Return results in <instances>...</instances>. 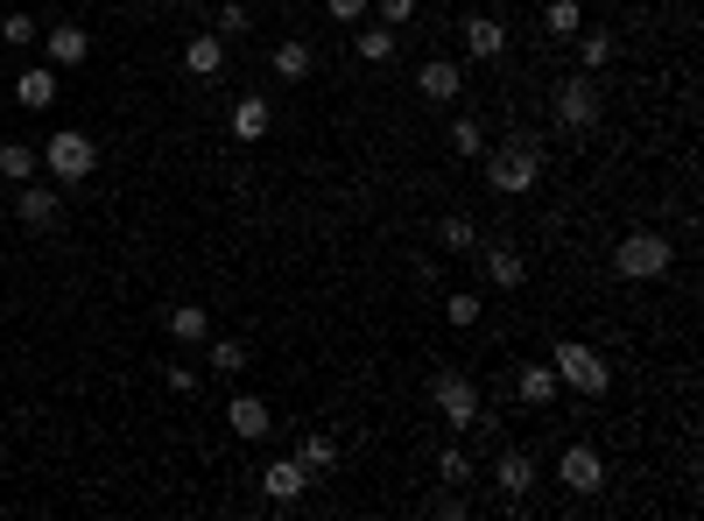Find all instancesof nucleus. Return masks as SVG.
I'll return each instance as SVG.
<instances>
[{
  "instance_id": "24",
  "label": "nucleus",
  "mask_w": 704,
  "mask_h": 521,
  "mask_svg": "<svg viewBox=\"0 0 704 521\" xmlns=\"http://www.w3.org/2000/svg\"><path fill=\"white\" fill-rule=\"evenodd\" d=\"M613 64V29H578V71H606Z\"/></svg>"
},
{
  "instance_id": "16",
  "label": "nucleus",
  "mask_w": 704,
  "mask_h": 521,
  "mask_svg": "<svg viewBox=\"0 0 704 521\" xmlns=\"http://www.w3.org/2000/svg\"><path fill=\"white\" fill-rule=\"evenodd\" d=\"M557 388H564V381H557V366H522V374H515V395H522V409H557Z\"/></svg>"
},
{
  "instance_id": "19",
  "label": "nucleus",
  "mask_w": 704,
  "mask_h": 521,
  "mask_svg": "<svg viewBox=\"0 0 704 521\" xmlns=\"http://www.w3.org/2000/svg\"><path fill=\"white\" fill-rule=\"evenodd\" d=\"M269 71H275L282 85H303V79H311V71H317V50L303 43V35H290V43L275 50V64H269Z\"/></svg>"
},
{
  "instance_id": "3",
  "label": "nucleus",
  "mask_w": 704,
  "mask_h": 521,
  "mask_svg": "<svg viewBox=\"0 0 704 521\" xmlns=\"http://www.w3.org/2000/svg\"><path fill=\"white\" fill-rule=\"evenodd\" d=\"M430 409L451 423V430H480V416H486V402H480V381L459 374V366H437L430 374Z\"/></svg>"
},
{
  "instance_id": "1",
  "label": "nucleus",
  "mask_w": 704,
  "mask_h": 521,
  "mask_svg": "<svg viewBox=\"0 0 704 521\" xmlns=\"http://www.w3.org/2000/svg\"><path fill=\"white\" fill-rule=\"evenodd\" d=\"M543 184V148L536 134H507L501 148H486V190H507V198H522V190Z\"/></svg>"
},
{
  "instance_id": "38",
  "label": "nucleus",
  "mask_w": 704,
  "mask_h": 521,
  "mask_svg": "<svg viewBox=\"0 0 704 521\" xmlns=\"http://www.w3.org/2000/svg\"><path fill=\"white\" fill-rule=\"evenodd\" d=\"M162 8H190V0H162Z\"/></svg>"
},
{
  "instance_id": "34",
  "label": "nucleus",
  "mask_w": 704,
  "mask_h": 521,
  "mask_svg": "<svg viewBox=\"0 0 704 521\" xmlns=\"http://www.w3.org/2000/svg\"><path fill=\"white\" fill-rule=\"evenodd\" d=\"M367 14H380L388 29H402L409 14H416V0H367Z\"/></svg>"
},
{
  "instance_id": "4",
  "label": "nucleus",
  "mask_w": 704,
  "mask_h": 521,
  "mask_svg": "<svg viewBox=\"0 0 704 521\" xmlns=\"http://www.w3.org/2000/svg\"><path fill=\"white\" fill-rule=\"evenodd\" d=\"M549 113H557L564 134H592L606 121V92L592 71H570V79H557V100H549Z\"/></svg>"
},
{
  "instance_id": "17",
  "label": "nucleus",
  "mask_w": 704,
  "mask_h": 521,
  "mask_svg": "<svg viewBox=\"0 0 704 521\" xmlns=\"http://www.w3.org/2000/svg\"><path fill=\"white\" fill-rule=\"evenodd\" d=\"M14 211H22V226H43V233H50V226H56V211H64V205H56V190H43V184H22V190H14Z\"/></svg>"
},
{
  "instance_id": "12",
  "label": "nucleus",
  "mask_w": 704,
  "mask_h": 521,
  "mask_svg": "<svg viewBox=\"0 0 704 521\" xmlns=\"http://www.w3.org/2000/svg\"><path fill=\"white\" fill-rule=\"evenodd\" d=\"M303 487H311V472H303L296 458H269V472H261V500H269V508H296Z\"/></svg>"
},
{
  "instance_id": "5",
  "label": "nucleus",
  "mask_w": 704,
  "mask_h": 521,
  "mask_svg": "<svg viewBox=\"0 0 704 521\" xmlns=\"http://www.w3.org/2000/svg\"><path fill=\"white\" fill-rule=\"evenodd\" d=\"M43 169L56 184H85L92 169H99V142H92L85 127H64V134H50L43 142Z\"/></svg>"
},
{
  "instance_id": "27",
  "label": "nucleus",
  "mask_w": 704,
  "mask_h": 521,
  "mask_svg": "<svg viewBox=\"0 0 704 521\" xmlns=\"http://www.w3.org/2000/svg\"><path fill=\"white\" fill-rule=\"evenodd\" d=\"M204 360H212L219 381H240V374H246V345H240V338H212V353H204Z\"/></svg>"
},
{
  "instance_id": "35",
  "label": "nucleus",
  "mask_w": 704,
  "mask_h": 521,
  "mask_svg": "<svg viewBox=\"0 0 704 521\" xmlns=\"http://www.w3.org/2000/svg\"><path fill=\"white\" fill-rule=\"evenodd\" d=\"M332 22H367V0H325Z\"/></svg>"
},
{
  "instance_id": "31",
  "label": "nucleus",
  "mask_w": 704,
  "mask_h": 521,
  "mask_svg": "<svg viewBox=\"0 0 704 521\" xmlns=\"http://www.w3.org/2000/svg\"><path fill=\"white\" fill-rule=\"evenodd\" d=\"M543 29H549V35H578V29H585V8H578V0H549Z\"/></svg>"
},
{
  "instance_id": "23",
  "label": "nucleus",
  "mask_w": 704,
  "mask_h": 521,
  "mask_svg": "<svg viewBox=\"0 0 704 521\" xmlns=\"http://www.w3.org/2000/svg\"><path fill=\"white\" fill-rule=\"evenodd\" d=\"M35 169H43V148H29V142H0V177H8V184H29Z\"/></svg>"
},
{
  "instance_id": "25",
  "label": "nucleus",
  "mask_w": 704,
  "mask_h": 521,
  "mask_svg": "<svg viewBox=\"0 0 704 521\" xmlns=\"http://www.w3.org/2000/svg\"><path fill=\"white\" fill-rule=\"evenodd\" d=\"M437 247H444V254H472V247H480V226L451 211V219H437Z\"/></svg>"
},
{
  "instance_id": "20",
  "label": "nucleus",
  "mask_w": 704,
  "mask_h": 521,
  "mask_svg": "<svg viewBox=\"0 0 704 521\" xmlns=\"http://www.w3.org/2000/svg\"><path fill=\"white\" fill-rule=\"evenodd\" d=\"M14 100H22L29 113L56 106V64H35V71H22V79H14Z\"/></svg>"
},
{
  "instance_id": "6",
  "label": "nucleus",
  "mask_w": 704,
  "mask_h": 521,
  "mask_svg": "<svg viewBox=\"0 0 704 521\" xmlns=\"http://www.w3.org/2000/svg\"><path fill=\"white\" fill-rule=\"evenodd\" d=\"M670 261H676V247L662 240V233H627L613 247V275L627 282H655V275H670Z\"/></svg>"
},
{
  "instance_id": "14",
  "label": "nucleus",
  "mask_w": 704,
  "mask_h": 521,
  "mask_svg": "<svg viewBox=\"0 0 704 521\" xmlns=\"http://www.w3.org/2000/svg\"><path fill=\"white\" fill-rule=\"evenodd\" d=\"M183 71H190V79H225V35L219 29L190 35V43H183Z\"/></svg>"
},
{
  "instance_id": "29",
  "label": "nucleus",
  "mask_w": 704,
  "mask_h": 521,
  "mask_svg": "<svg viewBox=\"0 0 704 521\" xmlns=\"http://www.w3.org/2000/svg\"><path fill=\"white\" fill-rule=\"evenodd\" d=\"M465 479H472V458L459 444H444V451H437V487H465Z\"/></svg>"
},
{
  "instance_id": "9",
  "label": "nucleus",
  "mask_w": 704,
  "mask_h": 521,
  "mask_svg": "<svg viewBox=\"0 0 704 521\" xmlns=\"http://www.w3.org/2000/svg\"><path fill=\"white\" fill-rule=\"evenodd\" d=\"M472 254H480V268H486V282H493V289H522V282H528L522 247H507V240H480Z\"/></svg>"
},
{
  "instance_id": "28",
  "label": "nucleus",
  "mask_w": 704,
  "mask_h": 521,
  "mask_svg": "<svg viewBox=\"0 0 704 521\" xmlns=\"http://www.w3.org/2000/svg\"><path fill=\"white\" fill-rule=\"evenodd\" d=\"M451 148H459V156H486V121L480 113H459V121H451Z\"/></svg>"
},
{
  "instance_id": "10",
  "label": "nucleus",
  "mask_w": 704,
  "mask_h": 521,
  "mask_svg": "<svg viewBox=\"0 0 704 521\" xmlns=\"http://www.w3.org/2000/svg\"><path fill=\"white\" fill-rule=\"evenodd\" d=\"M43 56H50L56 71L85 64V56H92V29H85V22H50V29H43Z\"/></svg>"
},
{
  "instance_id": "22",
  "label": "nucleus",
  "mask_w": 704,
  "mask_h": 521,
  "mask_svg": "<svg viewBox=\"0 0 704 521\" xmlns=\"http://www.w3.org/2000/svg\"><path fill=\"white\" fill-rule=\"evenodd\" d=\"M296 466L311 472V479H325V472L338 466V444H332L325 430H303V444H296Z\"/></svg>"
},
{
  "instance_id": "15",
  "label": "nucleus",
  "mask_w": 704,
  "mask_h": 521,
  "mask_svg": "<svg viewBox=\"0 0 704 521\" xmlns=\"http://www.w3.org/2000/svg\"><path fill=\"white\" fill-rule=\"evenodd\" d=\"M225 423H233V437H246V444H261L275 430V416H269L261 395H233V402H225Z\"/></svg>"
},
{
  "instance_id": "36",
  "label": "nucleus",
  "mask_w": 704,
  "mask_h": 521,
  "mask_svg": "<svg viewBox=\"0 0 704 521\" xmlns=\"http://www.w3.org/2000/svg\"><path fill=\"white\" fill-rule=\"evenodd\" d=\"M162 381H169L177 395H190V388H198V366H162Z\"/></svg>"
},
{
  "instance_id": "7",
  "label": "nucleus",
  "mask_w": 704,
  "mask_h": 521,
  "mask_svg": "<svg viewBox=\"0 0 704 521\" xmlns=\"http://www.w3.org/2000/svg\"><path fill=\"white\" fill-rule=\"evenodd\" d=\"M557 479L578 500H599L606 493V458L592 451V444H564V451H557Z\"/></svg>"
},
{
  "instance_id": "13",
  "label": "nucleus",
  "mask_w": 704,
  "mask_h": 521,
  "mask_svg": "<svg viewBox=\"0 0 704 521\" xmlns=\"http://www.w3.org/2000/svg\"><path fill=\"white\" fill-rule=\"evenodd\" d=\"M416 92H423L430 106H451V100H459V92H465V71L451 64V56H430V64L416 71Z\"/></svg>"
},
{
  "instance_id": "11",
  "label": "nucleus",
  "mask_w": 704,
  "mask_h": 521,
  "mask_svg": "<svg viewBox=\"0 0 704 521\" xmlns=\"http://www.w3.org/2000/svg\"><path fill=\"white\" fill-rule=\"evenodd\" d=\"M536 458H528V451H501V458H493V487H501V500H507V508H522V500H528V487H536Z\"/></svg>"
},
{
  "instance_id": "33",
  "label": "nucleus",
  "mask_w": 704,
  "mask_h": 521,
  "mask_svg": "<svg viewBox=\"0 0 704 521\" xmlns=\"http://www.w3.org/2000/svg\"><path fill=\"white\" fill-rule=\"evenodd\" d=\"M212 29L225 35V43H233V35H246V29H254V22H246V8H240V0H225V8L212 14Z\"/></svg>"
},
{
  "instance_id": "26",
  "label": "nucleus",
  "mask_w": 704,
  "mask_h": 521,
  "mask_svg": "<svg viewBox=\"0 0 704 521\" xmlns=\"http://www.w3.org/2000/svg\"><path fill=\"white\" fill-rule=\"evenodd\" d=\"M353 50H359V64H395V29H388V22H380V29H359Z\"/></svg>"
},
{
  "instance_id": "21",
  "label": "nucleus",
  "mask_w": 704,
  "mask_h": 521,
  "mask_svg": "<svg viewBox=\"0 0 704 521\" xmlns=\"http://www.w3.org/2000/svg\"><path fill=\"white\" fill-rule=\"evenodd\" d=\"M169 338H177V345H204V338H212V311H204V303H177V311H169Z\"/></svg>"
},
{
  "instance_id": "37",
  "label": "nucleus",
  "mask_w": 704,
  "mask_h": 521,
  "mask_svg": "<svg viewBox=\"0 0 704 521\" xmlns=\"http://www.w3.org/2000/svg\"><path fill=\"white\" fill-rule=\"evenodd\" d=\"M430 508H437V514H444V521H459V514H465V500H459V487H444V493H437V500H430Z\"/></svg>"
},
{
  "instance_id": "2",
  "label": "nucleus",
  "mask_w": 704,
  "mask_h": 521,
  "mask_svg": "<svg viewBox=\"0 0 704 521\" xmlns=\"http://www.w3.org/2000/svg\"><path fill=\"white\" fill-rule=\"evenodd\" d=\"M549 366H557V381L578 388L585 402H599L606 388H613V366H606V353L585 345V338H557V345H549Z\"/></svg>"
},
{
  "instance_id": "30",
  "label": "nucleus",
  "mask_w": 704,
  "mask_h": 521,
  "mask_svg": "<svg viewBox=\"0 0 704 521\" xmlns=\"http://www.w3.org/2000/svg\"><path fill=\"white\" fill-rule=\"evenodd\" d=\"M0 35H8L14 50H29V43H43V22H35V14H22V8H14V14H0Z\"/></svg>"
},
{
  "instance_id": "18",
  "label": "nucleus",
  "mask_w": 704,
  "mask_h": 521,
  "mask_svg": "<svg viewBox=\"0 0 704 521\" xmlns=\"http://www.w3.org/2000/svg\"><path fill=\"white\" fill-rule=\"evenodd\" d=\"M269 127H275V113L261 92H246V100L233 106V142H269Z\"/></svg>"
},
{
  "instance_id": "8",
  "label": "nucleus",
  "mask_w": 704,
  "mask_h": 521,
  "mask_svg": "<svg viewBox=\"0 0 704 521\" xmlns=\"http://www.w3.org/2000/svg\"><path fill=\"white\" fill-rule=\"evenodd\" d=\"M459 35H465V56H472V64H493V56H507V22H501V14H465Z\"/></svg>"
},
{
  "instance_id": "32",
  "label": "nucleus",
  "mask_w": 704,
  "mask_h": 521,
  "mask_svg": "<svg viewBox=\"0 0 704 521\" xmlns=\"http://www.w3.org/2000/svg\"><path fill=\"white\" fill-rule=\"evenodd\" d=\"M444 317L459 324V332H465V324H480V296H472V289H451V296H444Z\"/></svg>"
}]
</instances>
